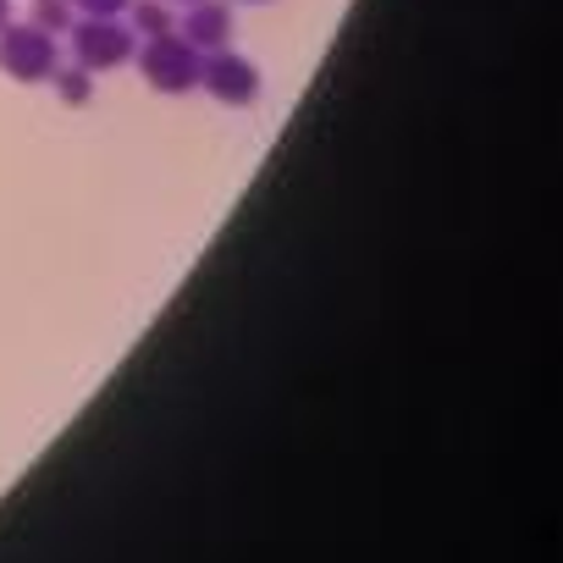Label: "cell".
I'll use <instances>...</instances> for the list:
<instances>
[{
  "mask_svg": "<svg viewBox=\"0 0 563 563\" xmlns=\"http://www.w3.org/2000/svg\"><path fill=\"white\" fill-rule=\"evenodd\" d=\"M199 62H205V51H194L183 34H155L139 56V73L155 95H188V89H199Z\"/></svg>",
  "mask_w": 563,
  "mask_h": 563,
  "instance_id": "1",
  "label": "cell"
},
{
  "mask_svg": "<svg viewBox=\"0 0 563 563\" xmlns=\"http://www.w3.org/2000/svg\"><path fill=\"white\" fill-rule=\"evenodd\" d=\"M133 34H172V12L161 7V0H139V7H133Z\"/></svg>",
  "mask_w": 563,
  "mask_h": 563,
  "instance_id": "7",
  "label": "cell"
},
{
  "mask_svg": "<svg viewBox=\"0 0 563 563\" xmlns=\"http://www.w3.org/2000/svg\"><path fill=\"white\" fill-rule=\"evenodd\" d=\"M238 7H265V0H238Z\"/></svg>",
  "mask_w": 563,
  "mask_h": 563,
  "instance_id": "11",
  "label": "cell"
},
{
  "mask_svg": "<svg viewBox=\"0 0 563 563\" xmlns=\"http://www.w3.org/2000/svg\"><path fill=\"white\" fill-rule=\"evenodd\" d=\"M73 51H78V67H89V73L122 67V62L133 56V29H128V23H111V18L78 23V29H73Z\"/></svg>",
  "mask_w": 563,
  "mask_h": 563,
  "instance_id": "4",
  "label": "cell"
},
{
  "mask_svg": "<svg viewBox=\"0 0 563 563\" xmlns=\"http://www.w3.org/2000/svg\"><path fill=\"white\" fill-rule=\"evenodd\" d=\"M12 23V0H0V29H7Z\"/></svg>",
  "mask_w": 563,
  "mask_h": 563,
  "instance_id": "10",
  "label": "cell"
},
{
  "mask_svg": "<svg viewBox=\"0 0 563 563\" xmlns=\"http://www.w3.org/2000/svg\"><path fill=\"white\" fill-rule=\"evenodd\" d=\"M188 23H183V40L194 45V51H221L227 40H232V12L227 7H216V0H188Z\"/></svg>",
  "mask_w": 563,
  "mask_h": 563,
  "instance_id": "5",
  "label": "cell"
},
{
  "mask_svg": "<svg viewBox=\"0 0 563 563\" xmlns=\"http://www.w3.org/2000/svg\"><path fill=\"white\" fill-rule=\"evenodd\" d=\"M199 84H205L221 106H254V95H260V73H254V62L232 56L227 45H221V51H205V62H199Z\"/></svg>",
  "mask_w": 563,
  "mask_h": 563,
  "instance_id": "3",
  "label": "cell"
},
{
  "mask_svg": "<svg viewBox=\"0 0 563 563\" xmlns=\"http://www.w3.org/2000/svg\"><path fill=\"white\" fill-rule=\"evenodd\" d=\"M34 23H40L45 34L73 29V0H34Z\"/></svg>",
  "mask_w": 563,
  "mask_h": 563,
  "instance_id": "8",
  "label": "cell"
},
{
  "mask_svg": "<svg viewBox=\"0 0 563 563\" xmlns=\"http://www.w3.org/2000/svg\"><path fill=\"white\" fill-rule=\"evenodd\" d=\"M122 7H133V0H73V12H89V18H117Z\"/></svg>",
  "mask_w": 563,
  "mask_h": 563,
  "instance_id": "9",
  "label": "cell"
},
{
  "mask_svg": "<svg viewBox=\"0 0 563 563\" xmlns=\"http://www.w3.org/2000/svg\"><path fill=\"white\" fill-rule=\"evenodd\" d=\"M51 78H56V95H62L67 106H84V100L95 95V73H89V67H56Z\"/></svg>",
  "mask_w": 563,
  "mask_h": 563,
  "instance_id": "6",
  "label": "cell"
},
{
  "mask_svg": "<svg viewBox=\"0 0 563 563\" xmlns=\"http://www.w3.org/2000/svg\"><path fill=\"white\" fill-rule=\"evenodd\" d=\"M0 67L18 84H45L62 62H56V34H45L40 23H7L0 29Z\"/></svg>",
  "mask_w": 563,
  "mask_h": 563,
  "instance_id": "2",
  "label": "cell"
}]
</instances>
